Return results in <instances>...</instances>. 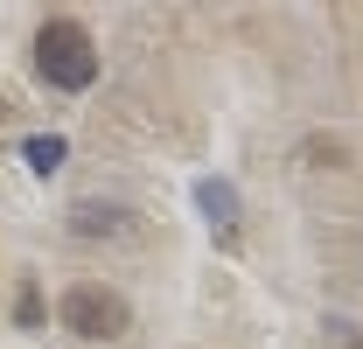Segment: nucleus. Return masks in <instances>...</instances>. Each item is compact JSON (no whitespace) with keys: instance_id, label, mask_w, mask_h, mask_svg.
Segmentation results:
<instances>
[{"instance_id":"obj_1","label":"nucleus","mask_w":363,"mask_h":349,"mask_svg":"<svg viewBox=\"0 0 363 349\" xmlns=\"http://www.w3.org/2000/svg\"><path fill=\"white\" fill-rule=\"evenodd\" d=\"M35 70H43V84L56 91H91L98 84V43H91L84 21H70V14H56L35 28Z\"/></svg>"},{"instance_id":"obj_2","label":"nucleus","mask_w":363,"mask_h":349,"mask_svg":"<svg viewBox=\"0 0 363 349\" xmlns=\"http://www.w3.org/2000/svg\"><path fill=\"white\" fill-rule=\"evenodd\" d=\"M56 321H63L70 336H84V343H112V336L133 328V307H126V294H112V287H98V279H77V287L56 301Z\"/></svg>"},{"instance_id":"obj_3","label":"nucleus","mask_w":363,"mask_h":349,"mask_svg":"<svg viewBox=\"0 0 363 349\" xmlns=\"http://www.w3.org/2000/svg\"><path fill=\"white\" fill-rule=\"evenodd\" d=\"M196 203L210 210V223H238V189L230 182H196Z\"/></svg>"},{"instance_id":"obj_4","label":"nucleus","mask_w":363,"mask_h":349,"mask_svg":"<svg viewBox=\"0 0 363 349\" xmlns=\"http://www.w3.org/2000/svg\"><path fill=\"white\" fill-rule=\"evenodd\" d=\"M21 154H28V168H35V174H56V168H63V140H56V133H35Z\"/></svg>"},{"instance_id":"obj_5","label":"nucleus","mask_w":363,"mask_h":349,"mask_svg":"<svg viewBox=\"0 0 363 349\" xmlns=\"http://www.w3.org/2000/svg\"><path fill=\"white\" fill-rule=\"evenodd\" d=\"M77 231H119V210H77Z\"/></svg>"},{"instance_id":"obj_6","label":"nucleus","mask_w":363,"mask_h":349,"mask_svg":"<svg viewBox=\"0 0 363 349\" xmlns=\"http://www.w3.org/2000/svg\"><path fill=\"white\" fill-rule=\"evenodd\" d=\"M7 112H14V105H7V98H0V126H7Z\"/></svg>"},{"instance_id":"obj_7","label":"nucleus","mask_w":363,"mask_h":349,"mask_svg":"<svg viewBox=\"0 0 363 349\" xmlns=\"http://www.w3.org/2000/svg\"><path fill=\"white\" fill-rule=\"evenodd\" d=\"M350 349H363V336H350Z\"/></svg>"}]
</instances>
